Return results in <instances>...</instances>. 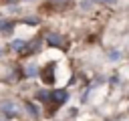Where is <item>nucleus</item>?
I'll return each mask as SVG.
<instances>
[{
	"instance_id": "6e6552de",
	"label": "nucleus",
	"mask_w": 129,
	"mask_h": 121,
	"mask_svg": "<svg viewBox=\"0 0 129 121\" xmlns=\"http://www.w3.org/2000/svg\"><path fill=\"white\" fill-rule=\"evenodd\" d=\"M24 107L28 109V113H30L32 117H38V109H36V107H34L32 103H24Z\"/></svg>"
},
{
	"instance_id": "7ed1b4c3",
	"label": "nucleus",
	"mask_w": 129,
	"mask_h": 121,
	"mask_svg": "<svg viewBox=\"0 0 129 121\" xmlns=\"http://www.w3.org/2000/svg\"><path fill=\"white\" fill-rule=\"evenodd\" d=\"M75 4V0H48V6L56 8V10H67Z\"/></svg>"
},
{
	"instance_id": "20e7f679",
	"label": "nucleus",
	"mask_w": 129,
	"mask_h": 121,
	"mask_svg": "<svg viewBox=\"0 0 129 121\" xmlns=\"http://www.w3.org/2000/svg\"><path fill=\"white\" fill-rule=\"evenodd\" d=\"M0 109H2V113H6L8 117H12V115H16V107H14V103H12V101H2V105H0Z\"/></svg>"
},
{
	"instance_id": "f8f14e48",
	"label": "nucleus",
	"mask_w": 129,
	"mask_h": 121,
	"mask_svg": "<svg viewBox=\"0 0 129 121\" xmlns=\"http://www.w3.org/2000/svg\"><path fill=\"white\" fill-rule=\"evenodd\" d=\"M109 58H111V60H117V58H119V50H111V52H109Z\"/></svg>"
},
{
	"instance_id": "f3484780",
	"label": "nucleus",
	"mask_w": 129,
	"mask_h": 121,
	"mask_svg": "<svg viewBox=\"0 0 129 121\" xmlns=\"http://www.w3.org/2000/svg\"><path fill=\"white\" fill-rule=\"evenodd\" d=\"M0 52H2V50H0Z\"/></svg>"
},
{
	"instance_id": "0eeeda50",
	"label": "nucleus",
	"mask_w": 129,
	"mask_h": 121,
	"mask_svg": "<svg viewBox=\"0 0 129 121\" xmlns=\"http://www.w3.org/2000/svg\"><path fill=\"white\" fill-rule=\"evenodd\" d=\"M38 99H40L42 103H48V101L52 99V93H48V91H38Z\"/></svg>"
},
{
	"instance_id": "423d86ee",
	"label": "nucleus",
	"mask_w": 129,
	"mask_h": 121,
	"mask_svg": "<svg viewBox=\"0 0 129 121\" xmlns=\"http://www.w3.org/2000/svg\"><path fill=\"white\" fill-rule=\"evenodd\" d=\"M50 69H52V65H50V67L42 73V81H44V83H48V85L52 83V71H50Z\"/></svg>"
},
{
	"instance_id": "ddd939ff",
	"label": "nucleus",
	"mask_w": 129,
	"mask_h": 121,
	"mask_svg": "<svg viewBox=\"0 0 129 121\" xmlns=\"http://www.w3.org/2000/svg\"><path fill=\"white\" fill-rule=\"evenodd\" d=\"M24 22H26V24H38L36 18H24Z\"/></svg>"
},
{
	"instance_id": "f03ea898",
	"label": "nucleus",
	"mask_w": 129,
	"mask_h": 121,
	"mask_svg": "<svg viewBox=\"0 0 129 121\" xmlns=\"http://www.w3.org/2000/svg\"><path fill=\"white\" fill-rule=\"evenodd\" d=\"M46 42H48L50 46H60V48L67 46V42L62 40V36H60V34H54V32H50V34L46 36Z\"/></svg>"
},
{
	"instance_id": "39448f33",
	"label": "nucleus",
	"mask_w": 129,
	"mask_h": 121,
	"mask_svg": "<svg viewBox=\"0 0 129 121\" xmlns=\"http://www.w3.org/2000/svg\"><path fill=\"white\" fill-rule=\"evenodd\" d=\"M52 99L56 101V107H60V105L67 101V91H54V93H52Z\"/></svg>"
},
{
	"instance_id": "4468645a",
	"label": "nucleus",
	"mask_w": 129,
	"mask_h": 121,
	"mask_svg": "<svg viewBox=\"0 0 129 121\" xmlns=\"http://www.w3.org/2000/svg\"><path fill=\"white\" fill-rule=\"evenodd\" d=\"M93 2H95V0H83V8H89Z\"/></svg>"
},
{
	"instance_id": "9b49d317",
	"label": "nucleus",
	"mask_w": 129,
	"mask_h": 121,
	"mask_svg": "<svg viewBox=\"0 0 129 121\" xmlns=\"http://www.w3.org/2000/svg\"><path fill=\"white\" fill-rule=\"evenodd\" d=\"M10 46H12V48H22V46H24V42H22V40H14Z\"/></svg>"
},
{
	"instance_id": "9d476101",
	"label": "nucleus",
	"mask_w": 129,
	"mask_h": 121,
	"mask_svg": "<svg viewBox=\"0 0 129 121\" xmlns=\"http://www.w3.org/2000/svg\"><path fill=\"white\" fill-rule=\"evenodd\" d=\"M36 75V67H28L26 69V77H34Z\"/></svg>"
},
{
	"instance_id": "dca6fc26",
	"label": "nucleus",
	"mask_w": 129,
	"mask_h": 121,
	"mask_svg": "<svg viewBox=\"0 0 129 121\" xmlns=\"http://www.w3.org/2000/svg\"><path fill=\"white\" fill-rule=\"evenodd\" d=\"M10 2H16V0H10Z\"/></svg>"
},
{
	"instance_id": "1a4fd4ad",
	"label": "nucleus",
	"mask_w": 129,
	"mask_h": 121,
	"mask_svg": "<svg viewBox=\"0 0 129 121\" xmlns=\"http://www.w3.org/2000/svg\"><path fill=\"white\" fill-rule=\"evenodd\" d=\"M12 26H14L12 20H0V30H10Z\"/></svg>"
},
{
	"instance_id": "2eb2a0df",
	"label": "nucleus",
	"mask_w": 129,
	"mask_h": 121,
	"mask_svg": "<svg viewBox=\"0 0 129 121\" xmlns=\"http://www.w3.org/2000/svg\"><path fill=\"white\" fill-rule=\"evenodd\" d=\"M101 2H103V4H115L117 0H101Z\"/></svg>"
},
{
	"instance_id": "f257e3e1",
	"label": "nucleus",
	"mask_w": 129,
	"mask_h": 121,
	"mask_svg": "<svg viewBox=\"0 0 129 121\" xmlns=\"http://www.w3.org/2000/svg\"><path fill=\"white\" fill-rule=\"evenodd\" d=\"M38 50H40V36H38V38H32L30 42H26V44L22 46V54H24V56L36 54Z\"/></svg>"
}]
</instances>
